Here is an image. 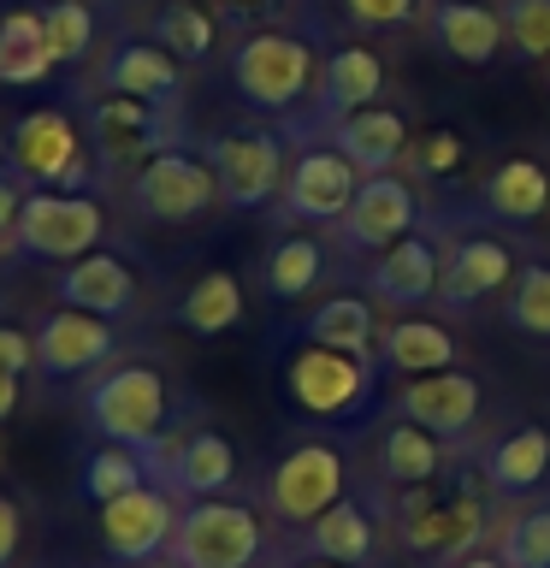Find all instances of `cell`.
Segmentation results:
<instances>
[{
    "label": "cell",
    "mask_w": 550,
    "mask_h": 568,
    "mask_svg": "<svg viewBox=\"0 0 550 568\" xmlns=\"http://www.w3.org/2000/svg\"><path fill=\"white\" fill-rule=\"evenodd\" d=\"M390 521L415 557L456 568L486 545V474H438L426 486H403Z\"/></svg>",
    "instance_id": "6da1fadb"
},
{
    "label": "cell",
    "mask_w": 550,
    "mask_h": 568,
    "mask_svg": "<svg viewBox=\"0 0 550 568\" xmlns=\"http://www.w3.org/2000/svg\"><path fill=\"white\" fill-rule=\"evenodd\" d=\"M83 415H89V426H95L106 444H131V450H142V456L154 462L160 444H166L172 390H166V379H160L154 367L124 362V367L101 373V379L89 385Z\"/></svg>",
    "instance_id": "7a4b0ae2"
},
{
    "label": "cell",
    "mask_w": 550,
    "mask_h": 568,
    "mask_svg": "<svg viewBox=\"0 0 550 568\" xmlns=\"http://www.w3.org/2000/svg\"><path fill=\"white\" fill-rule=\"evenodd\" d=\"M379 390V362L326 344H302L284 355V397H291L308 420H355Z\"/></svg>",
    "instance_id": "3957f363"
},
{
    "label": "cell",
    "mask_w": 550,
    "mask_h": 568,
    "mask_svg": "<svg viewBox=\"0 0 550 568\" xmlns=\"http://www.w3.org/2000/svg\"><path fill=\"white\" fill-rule=\"evenodd\" d=\"M261 550H266V527L248 504H237V497H190L166 557L177 568H255Z\"/></svg>",
    "instance_id": "277c9868"
},
{
    "label": "cell",
    "mask_w": 550,
    "mask_h": 568,
    "mask_svg": "<svg viewBox=\"0 0 550 568\" xmlns=\"http://www.w3.org/2000/svg\"><path fill=\"white\" fill-rule=\"evenodd\" d=\"M231 83L261 113H291V106L319 83L314 48L291 30H255L231 48Z\"/></svg>",
    "instance_id": "5b68a950"
},
{
    "label": "cell",
    "mask_w": 550,
    "mask_h": 568,
    "mask_svg": "<svg viewBox=\"0 0 550 568\" xmlns=\"http://www.w3.org/2000/svg\"><path fill=\"white\" fill-rule=\"evenodd\" d=\"M337 497H349V468L344 450L332 438H302L291 444L273 474H266V509L278 515L284 527H308L314 515H326Z\"/></svg>",
    "instance_id": "8992f818"
},
{
    "label": "cell",
    "mask_w": 550,
    "mask_h": 568,
    "mask_svg": "<svg viewBox=\"0 0 550 568\" xmlns=\"http://www.w3.org/2000/svg\"><path fill=\"white\" fill-rule=\"evenodd\" d=\"M213 178H220V202L237 207V213H255L266 202H278L284 190V166H291V154H284V136L266 131V124H248V131H220L202 142Z\"/></svg>",
    "instance_id": "52a82bcc"
},
{
    "label": "cell",
    "mask_w": 550,
    "mask_h": 568,
    "mask_svg": "<svg viewBox=\"0 0 550 568\" xmlns=\"http://www.w3.org/2000/svg\"><path fill=\"white\" fill-rule=\"evenodd\" d=\"M131 207L136 220H154V225H190L220 202V178H213L207 154H190V149H166L154 160H142L131 172Z\"/></svg>",
    "instance_id": "ba28073f"
},
{
    "label": "cell",
    "mask_w": 550,
    "mask_h": 568,
    "mask_svg": "<svg viewBox=\"0 0 550 568\" xmlns=\"http://www.w3.org/2000/svg\"><path fill=\"white\" fill-rule=\"evenodd\" d=\"M106 213L95 195H71V190H30L24 213L12 225V243L24 248L30 261H83L89 248L101 243Z\"/></svg>",
    "instance_id": "9c48e42d"
},
{
    "label": "cell",
    "mask_w": 550,
    "mask_h": 568,
    "mask_svg": "<svg viewBox=\"0 0 550 568\" xmlns=\"http://www.w3.org/2000/svg\"><path fill=\"white\" fill-rule=\"evenodd\" d=\"M355 190H361V172L355 160L337 149V142H302L284 166V190H278V213L284 220H302V225H332L344 220Z\"/></svg>",
    "instance_id": "30bf717a"
},
{
    "label": "cell",
    "mask_w": 550,
    "mask_h": 568,
    "mask_svg": "<svg viewBox=\"0 0 550 568\" xmlns=\"http://www.w3.org/2000/svg\"><path fill=\"white\" fill-rule=\"evenodd\" d=\"M89 136H95L101 166H142V160L177 149V106L166 101H136V95H106L89 106Z\"/></svg>",
    "instance_id": "8fae6325"
},
{
    "label": "cell",
    "mask_w": 550,
    "mask_h": 568,
    "mask_svg": "<svg viewBox=\"0 0 550 568\" xmlns=\"http://www.w3.org/2000/svg\"><path fill=\"white\" fill-rule=\"evenodd\" d=\"M7 160L42 190H78L89 178L83 136L60 106H35L7 131Z\"/></svg>",
    "instance_id": "7c38bea8"
},
{
    "label": "cell",
    "mask_w": 550,
    "mask_h": 568,
    "mask_svg": "<svg viewBox=\"0 0 550 568\" xmlns=\"http://www.w3.org/2000/svg\"><path fill=\"white\" fill-rule=\"evenodd\" d=\"M177 515H184V504H177L172 486H136L113 497V504H101V545L113 562H149V557H166L172 550V532H177Z\"/></svg>",
    "instance_id": "4fadbf2b"
},
{
    "label": "cell",
    "mask_w": 550,
    "mask_h": 568,
    "mask_svg": "<svg viewBox=\"0 0 550 568\" xmlns=\"http://www.w3.org/2000/svg\"><path fill=\"white\" fill-rule=\"evenodd\" d=\"M444 248V284H438V302L444 308H473V302H486L497 291H509L515 273H521V261H515L509 237H497V231H456V237H438Z\"/></svg>",
    "instance_id": "5bb4252c"
},
{
    "label": "cell",
    "mask_w": 550,
    "mask_h": 568,
    "mask_svg": "<svg viewBox=\"0 0 550 568\" xmlns=\"http://www.w3.org/2000/svg\"><path fill=\"white\" fill-rule=\"evenodd\" d=\"M415 225H420V202H415V190H408V178L373 172V178H361L349 213L337 220V243L355 248V255H379V248L408 237Z\"/></svg>",
    "instance_id": "9a60e30c"
},
{
    "label": "cell",
    "mask_w": 550,
    "mask_h": 568,
    "mask_svg": "<svg viewBox=\"0 0 550 568\" xmlns=\"http://www.w3.org/2000/svg\"><path fill=\"white\" fill-rule=\"evenodd\" d=\"M113 349H119L113 320L65 308V302L53 314H42V326H35V373H48V379L95 373L101 362H113Z\"/></svg>",
    "instance_id": "2e32d148"
},
{
    "label": "cell",
    "mask_w": 550,
    "mask_h": 568,
    "mask_svg": "<svg viewBox=\"0 0 550 568\" xmlns=\"http://www.w3.org/2000/svg\"><path fill=\"white\" fill-rule=\"evenodd\" d=\"M397 408L403 420L426 426V433H438L444 444H461L479 426V408H486V390H479L473 373L461 367H444V373H420V379H408L397 390Z\"/></svg>",
    "instance_id": "e0dca14e"
},
{
    "label": "cell",
    "mask_w": 550,
    "mask_h": 568,
    "mask_svg": "<svg viewBox=\"0 0 550 568\" xmlns=\"http://www.w3.org/2000/svg\"><path fill=\"white\" fill-rule=\"evenodd\" d=\"M154 474H160V486H172L184 504L190 497H225V486L237 479V444L225 433H213V426H195V433H184L177 444H160Z\"/></svg>",
    "instance_id": "ac0fdd59"
},
{
    "label": "cell",
    "mask_w": 550,
    "mask_h": 568,
    "mask_svg": "<svg viewBox=\"0 0 550 568\" xmlns=\"http://www.w3.org/2000/svg\"><path fill=\"white\" fill-rule=\"evenodd\" d=\"M444 284V248L432 237H397L390 248H379L367 266V296L379 302V308H420V302H432Z\"/></svg>",
    "instance_id": "d6986e66"
},
{
    "label": "cell",
    "mask_w": 550,
    "mask_h": 568,
    "mask_svg": "<svg viewBox=\"0 0 550 568\" xmlns=\"http://www.w3.org/2000/svg\"><path fill=\"white\" fill-rule=\"evenodd\" d=\"M65 308H83V314H101V320H119L136 308V273L124 266L119 255L106 248H89L83 261H65L60 278H53Z\"/></svg>",
    "instance_id": "ffe728a7"
},
{
    "label": "cell",
    "mask_w": 550,
    "mask_h": 568,
    "mask_svg": "<svg viewBox=\"0 0 550 568\" xmlns=\"http://www.w3.org/2000/svg\"><path fill=\"white\" fill-rule=\"evenodd\" d=\"M302 557H326V562H344V568H367L379 557V515H373L361 497H337L326 515H314L296 539Z\"/></svg>",
    "instance_id": "44dd1931"
},
{
    "label": "cell",
    "mask_w": 550,
    "mask_h": 568,
    "mask_svg": "<svg viewBox=\"0 0 550 568\" xmlns=\"http://www.w3.org/2000/svg\"><path fill=\"white\" fill-rule=\"evenodd\" d=\"M101 89L106 95H136V101L177 106V95H184V60L166 53L160 42H119L101 65Z\"/></svg>",
    "instance_id": "7402d4cb"
},
{
    "label": "cell",
    "mask_w": 550,
    "mask_h": 568,
    "mask_svg": "<svg viewBox=\"0 0 550 568\" xmlns=\"http://www.w3.org/2000/svg\"><path fill=\"white\" fill-rule=\"evenodd\" d=\"M326 136L344 149L349 160H355V172L361 178H373V172H390L397 160L408 154V119L397 113V106H361V113H344V119H332L326 124Z\"/></svg>",
    "instance_id": "603a6c76"
},
{
    "label": "cell",
    "mask_w": 550,
    "mask_h": 568,
    "mask_svg": "<svg viewBox=\"0 0 550 568\" xmlns=\"http://www.w3.org/2000/svg\"><path fill=\"white\" fill-rule=\"evenodd\" d=\"M479 474H486V486L491 491H503V497H521L532 486H544L550 479V433L544 426H509L503 438H491L486 450H479L473 462Z\"/></svg>",
    "instance_id": "cb8c5ba5"
},
{
    "label": "cell",
    "mask_w": 550,
    "mask_h": 568,
    "mask_svg": "<svg viewBox=\"0 0 550 568\" xmlns=\"http://www.w3.org/2000/svg\"><path fill=\"white\" fill-rule=\"evenodd\" d=\"M479 207H486L491 220H503V225L544 220V213H550V172L532 154L497 160V166L486 172V184H479Z\"/></svg>",
    "instance_id": "d4e9b609"
},
{
    "label": "cell",
    "mask_w": 550,
    "mask_h": 568,
    "mask_svg": "<svg viewBox=\"0 0 550 568\" xmlns=\"http://www.w3.org/2000/svg\"><path fill=\"white\" fill-rule=\"evenodd\" d=\"M385 95V60L373 48H337L326 65H319V124L361 113Z\"/></svg>",
    "instance_id": "484cf974"
},
{
    "label": "cell",
    "mask_w": 550,
    "mask_h": 568,
    "mask_svg": "<svg viewBox=\"0 0 550 568\" xmlns=\"http://www.w3.org/2000/svg\"><path fill=\"white\" fill-rule=\"evenodd\" d=\"M432 36H438V48L461 65H491L509 42L497 7H479V0H438L432 7Z\"/></svg>",
    "instance_id": "4316f807"
},
{
    "label": "cell",
    "mask_w": 550,
    "mask_h": 568,
    "mask_svg": "<svg viewBox=\"0 0 550 568\" xmlns=\"http://www.w3.org/2000/svg\"><path fill=\"white\" fill-rule=\"evenodd\" d=\"M373 468H379L385 486H426V479L450 474V450H444V438L426 433V426L390 420L379 433V450H373Z\"/></svg>",
    "instance_id": "83f0119b"
},
{
    "label": "cell",
    "mask_w": 550,
    "mask_h": 568,
    "mask_svg": "<svg viewBox=\"0 0 550 568\" xmlns=\"http://www.w3.org/2000/svg\"><path fill=\"white\" fill-rule=\"evenodd\" d=\"M379 367L403 373V379L444 373L456 367V337L438 320H390V326H379Z\"/></svg>",
    "instance_id": "f1b7e54d"
},
{
    "label": "cell",
    "mask_w": 550,
    "mask_h": 568,
    "mask_svg": "<svg viewBox=\"0 0 550 568\" xmlns=\"http://www.w3.org/2000/svg\"><path fill=\"white\" fill-rule=\"evenodd\" d=\"M302 337H308V344L349 349V355L379 362V314H373V296H349V291L326 296L308 320H302Z\"/></svg>",
    "instance_id": "f546056e"
},
{
    "label": "cell",
    "mask_w": 550,
    "mask_h": 568,
    "mask_svg": "<svg viewBox=\"0 0 550 568\" xmlns=\"http://www.w3.org/2000/svg\"><path fill=\"white\" fill-rule=\"evenodd\" d=\"M53 71V53H48V30H42V12L30 7H12L0 18V83L12 89H30Z\"/></svg>",
    "instance_id": "4dcf8cb0"
},
{
    "label": "cell",
    "mask_w": 550,
    "mask_h": 568,
    "mask_svg": "<svg viewBox=\"0 0 550 568\" xmlns=\"http://www.w3.org/2000/svg\"><path fill=\"white\" fill-rule=\"evenodd\" d=\"M237 320H243V284H237V273H225V266L202 273L184 291V302H177V326L195 332V337H225Z\"/></svg>",
    "instance_id": "1f68e13d"
},
{
    "label": "cell",
    "mask_w": 550,
    "mask_h": 568,
    "mask_svg": "<svg viewBox=\"0 0 550 568\" xmlns=\"http://www.w3.org/2000/svg\"><path fill=\"white\" fill-rule=\"evenodd\" d=\"M319 278H326V243H314V237H278L261 261V284L273 302L314 296Z\"/></svg>",
    "instance_id": "d6a6232c"
},
{
    "label": "cell",
    "mask_w": 550,
    "mask_h": 568,
    "mask_svg": "<svg viewBox=\"0 0 550 568\" xmlns=\"http://www.w3.org/2000/svg\"><path fill=\"white\" fill-rule=\"evenodd\" d=\"M149 474H154V462L142 450H131V444H101L95 456H83L78 491L101 509V504H113V497H124V491L149 486Z\"/></svg>",
    "instance_id": "836d02e7"
},
{
    "label": "cell",
    "mask_w": 550,
    "mask_h": 568,
    "mask_svg": "<svg viewBox=\"0 0 550 568\" xmlns=\"http://www.w3.org/2000/svg\"><path fill=\"white\" fill-rule=\"evenodd\" d=\"M154 42L177 53L184 65H202L213 42H220V24H213V12L202 0H166V7L154 12Z\"/></svg>",
    "instance_id": "e575fe53"
},
{
    "label": "cell",
    "mask_w": 550,
    "mask_h": 568,
    "mask_svg": "<svg viewBox=\"0 0 550 568\" xmlns=\"http://www.w3.org/2000/svg\"><path fill=\"white\" fill-rule=\"evenodd\" d=\"M497 557L503 568H550V504L515 509L497 532Z\"/></svg>",
    "instance_id": "d590c367"
},
{
    "label": "cell",
    "mask_w": 550,
    "mask_h": 568,
    "mask_svg": "<svg viewBox=\"0 0 550 568\" xmlns=\"http://www.w3.org/2000/svg\"><path fill=\"white\" fill-rule=\"evenodd\" d=\"M42 30H48L53 65H83L89 48H95V12L83 0H53V7H42Z\"/></svg>",
    "instance_id": "8d00e7d4"
},
{
    "label": "cell",
    "mask_w": 550,
    "mask_h": 568,
    "mask_svg": "<svg viewBox=\"0 0 550 568\" xmlns=\"http://www.w3.org/2000/svg\"><path fill=\"white\" fill-rule=\"evenodd\" d=\"M509 326L521 337H550V261H527L509 284Z\"/></svg>",
    "instance_id": "74e56055"
},
{
    "label": "cell",
    "mask_w": 550,
    "mask_h": 568,
    "mask_svg": "<svg viewBox=\"0 0 550 568\" xmlns=\"http://www.w3.org/2000/svg\"><path fill=\"white\" fill-rule=\"evenodd\" d=\"M497 18L521 60H550V0H503Z\"/></svg>",
    "instance_id": "f35d334b"
},
{
    "label": "cell",
    "mask_w": 550,
    "mask_h": 568,
    "mask_svg": "<svg viewBox=\"0 0 550 568\" xmlns=\"http://www.w3.org/2000/svg\"><path fill=\"white\" fill-rule=\"evenodd\" d=\"M344 12H349V24H361V30H397L420 12V0H344Z\"/></svg>",
    "instance_id": "ab89813d"
},
{
    "label": "cell",
    "mask_w": 550,
    "mask_h": 568,
    "mask_svg": "<svg viewBox=\"0 0 550 568\" xmlns=\"http://www.w3.org/2000/svg\"><path fill=\"white\" fill-rule=\"evenodd\" d=\"M408 154H415V166L420 172H456L461 166V136L456 131H426V136H415L408 142Z\"/></svg>",
    "instance_id": "60d3db41"
},
{
    "label": "cell",
    "mask_w": 550,
    "mask_h": 568,
    "mask_svg": "<svg viewBox=\"0 0 550 568\" xmlns=\"http://www.w3.org/2000/svg\"><path fill=\"white\" fill-rule=\"evenodd\" d=\"M24 195H30V178L7 160V149H0V237H12L18 213H24Z\"/></svg>",
    "instance_id": "b9f144b4"
},
{
    "label": "cell",
    "mask_w": 550,
    "mask_h": 568,
    "mask_svg": "<svg viewBox=\"0 0 550 568\" xmlns=\"http://www.w3.org/2000/svg\"><path fill=\"white\" fill-rule=\"evenodd\" d=\"M30 367H35V337H24L18 326H0V373L24 379Z\"/></svg>",
    "instance_id": "7bdbcfd3"
},
{
    "label": "cell",
    "mask_w": 550,
    "mask_h": 568,
    "mask_svg": "<svg viewBox=\"0 0 550 568\" xmlns=\"http://www.w3.org/2000/svg\"><path fill=\"white\" fill-rule=\"evenodd\" d=\"M18 539H24V515H18V504L0 491V568L18 557Z\"/></svg>",
    "instance_id": "ee69618b"
},
{
    "label": "cell",
    "mask_w": 550,
    "mask_h": 568,
    "mask_svg": "<svg viewBox=\"0 0 550 568\" xmlns=\"http://www.w3.org/2000/svg\"><path fill=\"white\" fill-rule=\"evenodd\" d=\"M12 408H18V379H12V373H0V426L12 420Z\"/></svg>",
    "instance_id": "f6af8a7d"
},
{
    "label": "cell",
    "mask_w": 550,
    "mask_h": 568,
    "mask_svg": "<svg viewBox=\"0 0 550 568\" xmlns=\"http://www.w3.org/2000/svg\"><path fill=\"white\" fill-rule=\"evenodd\" d=\"M456 568H503V557H497V550H473V557H461Z\"/></svg>",
    "instance_id": "bcb514c9"
},
{
    "label": "cell",
    "mask_w": 550,
    "mask_h": 568,
    "mask_svg": "<svg viewBox=\"0 0 550 568\" xmlns=\"http://www.w3.org/2000/svg\"><path fill=\"white\" fill-rule=\"evenodd\" d=\"M278 568H344V562H326V557H302V550H296V557H284Z\"/></svg>",
    "instance_id": "7dc6e473"
},
{
    "label": "cell",
    "mask_w": 550,
    "mask_h": 568,
    "mask_svg": "<svg viewBox=\"0 0 550 568\" xmlns=\"http://www.w3.org/2000/svg\"><path fill=\"white\" fill-rule=\"evenodd\" d=\"M131 568H177L172 557H149V562H131Z\"/></svg>",
    "instance_id": "c3c4849f"
},
{
    "label": "cell",
    "mask_w": 550,
    "mask_h": 568,
    "mask_svg": "<svg viewBox=\"0 0 550 568\" xmlns=\"http://www.w3.org/2000/svg\"><path fill=\"white\" fill-rule=\"evenodd\" d=\"M544 78H550V71H544Z\"/></svg>",
    "instance_id": "681fc988"
}]
</instances>
